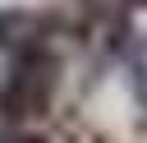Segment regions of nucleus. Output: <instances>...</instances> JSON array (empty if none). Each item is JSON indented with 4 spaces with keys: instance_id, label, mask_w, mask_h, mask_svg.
<instances>
[{
    "instance_id": "3",
    "label": "nucleus",
    "mask_w": 147,
    "mask_h": 143,
    "mask_svg": "<svg viewBox=\"0 0 147 143\" xmlns=\"http://www.w3.org/2000/svg\"><path fill=\"white\" fill-rule=\"evenodd\" d=\"M129 83H133V97H138V106L147 111V37L129 51Z\"/></svg>"
},
{
    "instance_id": "2",
    "label": "nucleus",
    "mask_w": 147,
    "mask_h": 143,
    "mask_svg": "<svg viewBox=\"0 0 147 143\" xmlns=\"http://www.w3.org/2000/svg\"><path fill=\"white\" fill-rule=\"evenodd\" d=\"M41 32H46V23L37 14H0V46H9V51H37Z\"/></svg>"
},
{
    "instance_id": "1",
    "label": "nucleus",
    "mask_w": 147,
    "mask_h": 143,
    "mask_svg": "<svg viewBox=\"0 0 147 143\" xmlns=\"http://www.w3.org/2000/svg\"><path fill=\"white\" fill-rule=\"evenodd\" d=\"M55 88H60V69L55 60L37 46V51H18L5 83H0V115L5 120H37L51 111L55 101Z\"/></svg>"
},
{
    "instance_id": "4",
    "label": "nucleus",
    "mask_w": 147,
    "mask_h": 143,
    "mask_svg": "<svg viewBox=\"0 0 147 143\" xmlns=\"http://www.w3.org/2000/svg\"><path fill=\"white\" fill-rule=\"evenodd\" d=\"M0 143H41V138H37V134H23V129H14V134H5Z\"/></svg>"
}]
</instances>
